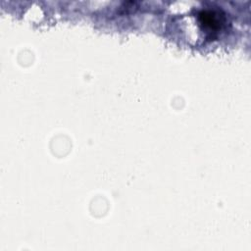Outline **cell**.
Masks as SVG:
<instances>
[{
  "label": "cell",
  "mask_w": 251,
  "mask_h": 251,
  "mask_svg": "<svg viewBox=\"0 0 251 251\" xmlns=\"http://www.w3.org/2000/svg\"><path fill=\"white\" fill-rule=\"evenodd\" d=\"M198 19L200 25H202V29L205 30L207 35H210L211 39L223 29L226 24L225 15L221 10H202L198 15Z\"/></svg>",
  "instance_id": "obj_1"
}]
</instances>
